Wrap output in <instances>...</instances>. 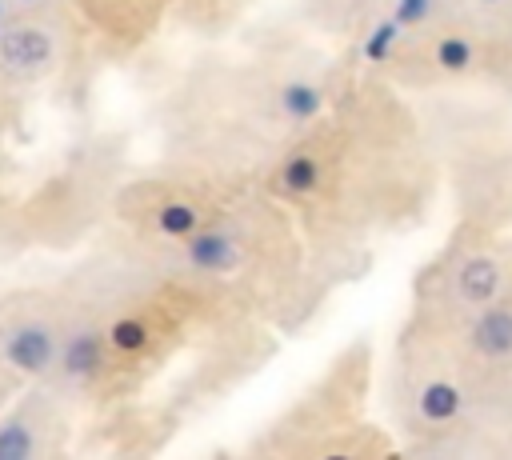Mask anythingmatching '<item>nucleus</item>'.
Instances as JSON below:
<instances>
[{
	"label": "nucleus",
	"instance_id": "nucleus-11",
	"mask_svg": "<svg viewBox=\"0 0 512 460\" xmlns=\"http://www.w3.org/2000/svg\"><path fill=\"white\" fill-rule=\"evenodd\" d=\"M468 60H472V44H468L464 36H444V40H436V64H440L444 72H460Z\"/></svg>",
	"mask_w": 512,
	"mask_h": 460
},
{
	"label": "nucleus",
	"instance_id": "nucleus-13",
	"mask_svg": "<svg viewBox=\"0 0 512 460\" xmlns=\"http://www.w3.org/2000/svg\"><path fill=\"white\" fill-rule=\"evenodd\" d=\"M480 4H496V0H480Z\"/></svg>",
	"mask_w": 512,
	"mask_h": 460
},
{
	"label": "nucleus",
	"instance_id": "nucleus-8",
	"mask_svg": "<svg viewBox=\"0 0 512 460\" xmlns=\"http://www.w3.org/2000/svg\"><path fill=\"white\" fill-rule=\"evenodd\" d=\"M472 340H476V348L488 352V356L512 352V312H508V308L484 312L480 324H476V332H472Z\"/></svg>",
	"mask_w": 512,
	"mask_h": 460
},
{
	"label": "nucleus",
	"instance_id": "nucleus-9",
	"mask_svg": "<svg viewBox=\"0 0 512 460\" xmlns=\"http://www.w3.org/2000/svg\"><path fill=\"white\" fill-rule=\"evenodd\" d=\"M460 404H464V400H460V388L448 384V380H432V384H424V388H420V400H416L420 416L432 420V424L452 420V416L460 412Z\"/></svg>",
	"mask_w": 512,
	"mask_h": 460
},
{
	"label": "nucleus",
	"instance_id": "nucleus-3",
	"mask_svg": "<svg viewBox=\"0 0 512 460\" xmlns=\"http://www.w3.org/2000/svg\"><path fill=\"white\" fill-rule=\"evenodd\" d=\"M68 52V28L52 8H28L0 24V88L24 92L40 84Z\"/></svg>",
	"mask_w": 512,
	"mask_h": 460
},
{
	"label": "nucleus",
	"instance_id": "nucleus-10",
	"mask_svg": "<svg viewBox=\"0 0 512 460\" xmlns=\"http://www.w3.org/2000/svg\"><path fill=\"white\" fill-rule=\"evenodd\" d=\"M396 44H400V24H396V20H380V24L368 32V40H364V60L380 64V60H388V56L396 52Z\"/></svg>",
	"mask_w": 512,
	"mask_h": 460
},
{
	"label": "nucleus",
	"instance_id": "nucleus-12",
	"mask_svg": "<svg viewBox=\"0 0 512 460\" xmlns=\"http://www.w3.org/2000/svg\"><path fill=\"white\" fill-rule=\"evenodd\" d=\"M432 4H436V0H396V8H392V20H396L400 28L424 24V20H428V12H432Z\"/></svg>",
	"mask_w": 512,
	"mask_h": 460
},
{
	"label": "nucleus",
	"instance_id": "nucleus-4",
	"mask_svg": "<svg viewBox=\"0 0 512 460\" xmlns=\"http://www.w3.org/2000/svg\"><path fill=\"white\" fill-rule=\"evenodd\" d=\"M108 372H112V356H108V336H104L100 312L80 300L64 304L60 356H56V372L44 384H52L64 400L104 396Z\"/></svg>",
	"mask_w": 512,
	"mask_h": 460
},
{
	"label": "nucleus",
	"instance_id": "nucleus-1",
	"mask_svg": "<svg viewBox=\"0 0 512 460\" xmlns=\"http://www.w3.org/2000/svg\"><path fill=\"white\" fill-rule=\"evenodd\" d=\"M240 176L216 172V176H192V172H168L148 176L112 196V212L128 228V240L140 252H172L188 236H196L228 200Z\"/></svg>",
	"mask_w": 512,
	"mask_h": 460
},
{
	"label": "nucleus",
	"instance_id": "nucleus-2",
	"mask_svg": "<svg viewBox=\"0 0 512 460\" xmlns=\"http://www.w3.org/2000/svg\"><path fill=\"white\" fill-rule=\"evenodd\" d=\"M172 0H56L68 40H88L92 52L124 56L148 40Z\"/></svg>",
	"mask_w": 512,
	"mask_h": 460
},
{
	"label": "nucleus",
	"instance_id": "nucleus-6",
	"mask_svg": "<svg viewBox=\"0 0 512 460\" xmlns=\"http://www.w3.org/2000/svg\"><path fill=\"white\" fill-rule=\"evenodd\" d=\"M268 108H272L280 120H288V124H312V120L320 116V108H324V92H320V84L308 80V76H288V80L276 84Z\"/></svg>",
	"mask_w": 512,
	"mask_h": 460
},
{
	"label": "nucleus",
	"instance_id": "nucleus-5",
	"mask_svg": "<svg viewBox=\"0 0 512 460\" xmlns=\"http://www.w3.org/2000/svg\"><path fill=\"white\" fill-rule=\"evenodd\" d=\"M52 384H32V392L0 416V460H44L64 448L68 412Z\"/></svg>",
	"mask_w": 512,
	"mask_h": 460
},
{
	"label": "nucleus",
	"instance_id": "nucleus-7",
	"mask_svg": "<svg viewBox=\"0 0 512 460\" xmlns=\"http://www.w3.org/2000/svg\"><path fill=\"white\" fill-rule=\"evenodd\" d=\"M496 288H500V268H496L492 260H484V256L468 260V264L456 272V292H460L468 304H488V300L496 296Z\"/></svg>",
	"mask_w": 512,
	"mask_h": 460
}]
</instances>
